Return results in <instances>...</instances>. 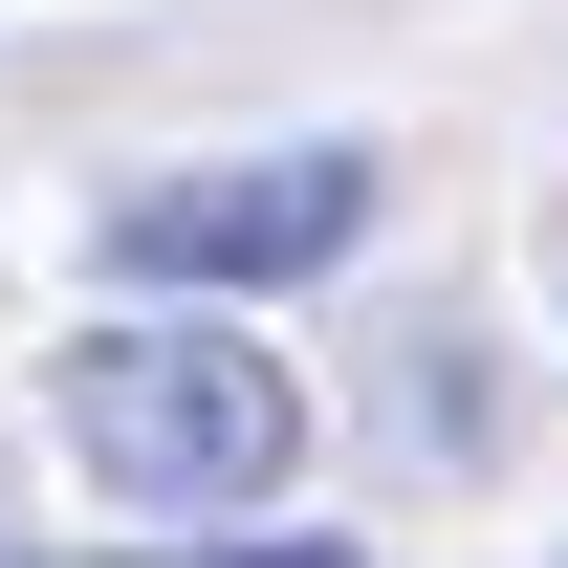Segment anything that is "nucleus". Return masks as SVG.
Returning a JSON list of instances; mask_svg holds the SVG:
<instances>
[{
    "label": "nucleus",
    "mask_w": 568,
    "mask_h": 568,
    "mask_svg": "<svg viewBox=\"0 0 568 568\" xmlns=\"http://www.w3.org/2000/svg\"><path fill=\"white\" fill-rule=\"evenodd\" d=\"M67 459L110 503H153V525H241V503L306 459V372L263 351V328H219V306H110L67 351Z\"/></svg>",
    "instance_id": "nucleus-1"
},
{
    "label": "nucleus",
    "mask_w": 568,
    "mask_h": 568,
    "mask_svg": "<svg viewBox=\"0 0 568 568\" xmlns=\"http://www.w3.org/2000/svg\"><path fill=\"white\" fill-rule=\"evenodd\" d=\"M110 284L153 306H241V284H328L372 241V153L306 132V153H197V175H132V197H88Z\"/></svg>",
    "instance_id": "nucleus-2"
}]
</instances>
